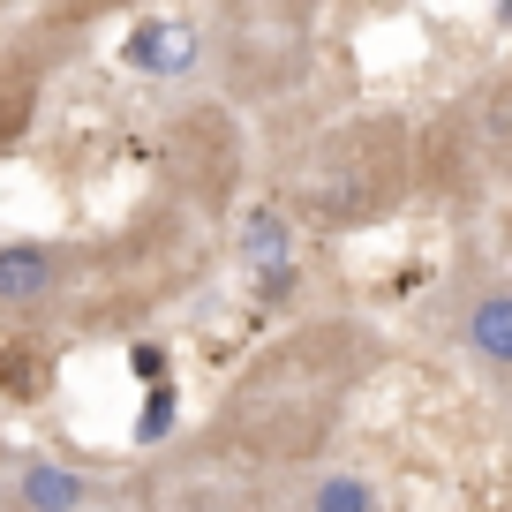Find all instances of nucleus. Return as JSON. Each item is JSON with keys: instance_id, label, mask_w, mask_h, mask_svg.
<instances>
[{"instance_id": "f257e3e1", "label": "nucleus", "mask_w": 512, "mask_h": 512, "mask_svg": "<svg viewBox=\"0 0 512 512\" xmlns=\"http://www.w3.org/2000/svg\"><path fill=\"white\" fill-rule=\"evenodd\" d=\"M53 279H61V256H53L46 241H0V302L8 309L46 302Z\"/></svg>"}, {"instance_id": "f03ea898", "label": "nucleus", "mask_w": 512, "mask_h": 512, "mask_svg": "<svg viewBox=\"0 0 512 512\" xmlns=\"http://www.w3.org/2000/svg\"><path fill=\"white\" fill-rule=\"evenodd\" d=\"M128 68H144V76H189L196 68V31L174 16L144 23V31L128 38Z\"/></svg>"}, {"instance_id": "7ed1b4c3", "label": "nucleus", "mask_w": 512, "mask_h": 512, "mask_svg": "<svg viewBox=\"0 0 512 512\" xmlns=\"http://www.w3.org/2000/svg\"><path fill=\"white\" fill-rule=\"evenodd\" d=\"M241 256H249L256 272H287V264H294V226H287V211L256 204L249 219H241Z\"/></svg>"}, {"instance_id": "20e7f679", "label": "nucleus", "mask_w": 512, "mask_h": 512, "mask_svg": "<svg viewBox=\"0 0 512 512\" xmlns=\"http://www.w3.org/2000/svg\"><path fill=\"white\" fill-rule=\"evenodd\" d=\"M83 490H91V482H83L76 467H61V460H31L23 467V505L31 512H76Z\"/></svg>"}, {"instance_id": "39448f33", "label": "nucleus", "mask_w": 512, "mask_h": 512, "mask_svg": "<svg viewBox=\"0 0 512 512\" xmlns=\"http://www.w3.org/2000/svg\"><path fill=\"white\" fill-rule=\"evenodd\" d=\"M467 339L490 369H512V294H482L475 317H467Z\"/></svg>"}, {"instance_id": "423d86ee", "label": "nucleus", "mask_w": 512, "mask_h": 512, "mask_svg": "<svg viewBox=\"0 0 512 512\" xmlns=\"http://www.w3.org/2000/svg\"><path fill=\"white\" fill-rule=\"evenodd\" d=\"M317 512H377V490L362 475H324L317 482Z\"/></svg>"}, {"instance_id": "0eeeda50", "label": "nucleus", "mask_w": 512, "mask_h": 512, "mask_svg": "<svg viewBox=\"0 0 512 512\" xmlns=\"http://www.w3.org/2000/svg\"><path fill=\"white\" fill-rule=\"evenodd\" d=\"M174 430V384H151V400H144V415H136V437H144V445H159V437Z\"/></svg>"}, {"instance_id": "6e6552de", "label": "nucleus", "mask_w": 512, "mask_h": 512, "mask_svg": "<svg viewBox=\"0 0 512 512\" xmlns=\"http://www.w3.org/2000/svg\"><path fill=\"white\" fill-rule=\"evenodd\" d=\"M136 377L159 384V377H166V354H159V347H136Z\"/></svg>"}]
</instances>
